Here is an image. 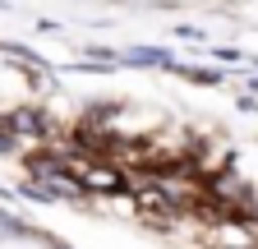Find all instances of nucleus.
Here are the masks:
<instances>
[{
    "instance_id": "1",
    "label": "nucleus",
    "mask_w": 258,
    "mask_h": 249,
    "mask_svg": "<svg viewBox=\"0 0 258 249\" xmlns=\"http://www.w3.org/2000/svg\"><path fill=\"white\" fill-rule=\"evenodd\" d=\"M175 55L166 46H152V42H139V46H124L120 51V70H171Z\"/></svg>"
},
{
    "instance_id": "2",
    "label": "nucleus",
    "mask_w": 258,
    "mask_h": 249,
    "mask_svg": "<svg viewBox=\"0 0 258 249\" xmlns=\"http://www.w3.org/2000/svg\"><path fill=\"white\" fill-rule=\"evenodd\" d=\"M166 74H175V79H184V83H199V88H221V83H226V70H221V65H189V60H175Z\"/></svg>"
},
{
    "instance_id": "3",
    "label": "nucleus",
    "mask_w": 258,
    "mask_h": 249,
    "mask_svg": "<svg viewBox=\"0 0 258 249\" xmlns=\"http://www.w3.org/2000/svg\"><path fill=\"white\" fill-rule=\"evenodd\" d=\"M171 33H175L180 42H208V33H203V28H199V23H175V28H171Z\"/></svg>"
},
{
    "instance_id": "4",
    "label": "nucleus",
    "mask_w": 258,
    "mask_h": 249,
    "mask_svg": "<svg viewBox=\"0 0 258 249\" xmlns=\"http://www.w3.org/2000/svg\"><path fill=\"white\" fill-rule=\"evenodd\" d=\"M37 244H42V249H74V244H64L60 235H51V231H42V226H37Z\"/></svg>"
},
{
    "instance_id": "5",
    "label": "nucleus",
    "mask_w": 258,
    "mask_h": 249,
    "mask_svg": "<svg viewBox=\"0 0 258 249\" xmlns=\"http://www.w3.org/2000/svg\"><path fill=\"white\" fill-rule=\"evenodd\" d=\"M37 33H42V37H60L64 28H60V19H37Z\"/></svg>"
},
{
    "instance_id": "6",
    "label": "nucleus",
    "mask_w": 258,
    "mask_h": 249,
    "mask_svg": "<svg viewBox=\"0 0 258 249\" xmlns=\"http://www.w3.org/2000/svg\"><path fill=\"white\" fill-rule=\"evenodd\" d=\"M249 92H258V74H253V79H249Z\"/></svg>"
}]
</instances>
